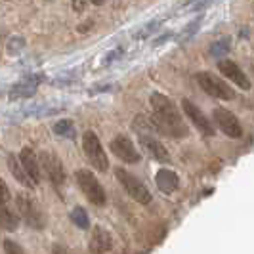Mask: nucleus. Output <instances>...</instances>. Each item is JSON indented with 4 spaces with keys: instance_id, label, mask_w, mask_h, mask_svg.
<instances>
[{
    "instance_id": "bb28decb",
    "label": "nucleus",
    "mask_w": 254,
    "mask_h": 254,
    "mask_svg": "<svg viewBox=\"0 0 254 254\" xmlns=\"http://www.w3.org/2000/svg\"><path fill=\"white\" fill-rule=\"evenodd\" d=\"M54 254H71L65 247H62V245H54Z\"/></svg>"
},
{
    "instance_id": "423d86ee",
    "label": "nucleus",
    "mask_w": 254,
    "mask_h": 254,
    "mask_svg": "<svg viewBox=\"0 0 254 254\" xmlns=\"http://www.w3.org/2000/svg\"><path fill=\"white\" fill-rule=\"evenodd\" d=\"M195 76H197L199 86H201L208 96L218 98V100H233V98H235L233 90L229 88L222 78L214 76L212 73H197Z\"/></svg>"
},
{
    "instance_id": "9d476101",
    "label": "nucleus",
    "mask_w": 254,
    "mask_h": 254,
    "mask_svg": "<svg viewBox=\"0 0 254 254\" xmlns=\"http://www.w3.org/2000/svg\"><path fill=\"white\" fill-rule=\"evenodd\" d=\"M182 109H184V113L190 117L191 123L199 128L204 136H212V134H214L212 123L204 117V113L197 107V105H195V103H191L190 100H182Z\"/></svg>"
},
{
    "instance_id": "f03ea898",
    "label": "nucleus",
    "mask_w": 254,
    "mask_h": 254,
    "mask_svg": "<svg viewBox=\"0 0 254 254\" xmlns=\"http://www.w3.org/2000/svg\"><path fill=\"white\" fill-rule=\"evenodd\" d=\"M15 204H17V210H19L21 218L33 229H42L46 226V220H44V214L40 210V204L37 203V199L31 193L19 191L15 195Z\"/></svg>"
},
{
    "instance_id": "6ab92c4d",
    "label": "nucleus",
    "mask_w": 254,
    "mask_h": 254,
    "mask_svg": "<svg viewBox=\"0 0 254 254\" xmlns=\"http://www.w3.org/2000/svg\"><path fill=\"white\" fill-rule=\"evenodd\" d=\"M54 132H56L58 136L75 138V125H73V121L64 119V121H60V123H56V125H54Z\"/></svg>"
},
{
    "instance_id": "a211bd4d",
    "label": "nucleus",
    "mask_w": 254,
    "mask_h": 254,
    "mask_svg": "<svg viewBox=\"0 0 254 254\" xmlns=\"http://www.w3.org/2000/svg\"><path fill=\"white\" fill-rule=\"evenodd\" d=\"M8 168H10V172L13 174V178L17 180V182H19L21 186H25V188H29V190L37 186V184H35V182L31 180V176H29V174L25 172V168L21 166V163H19L17 159L10 157V159H8Z\"/></svg>"
},
{
    "instance_id": "f3484780",
    "label": "nucleus",
    "mask_w": 254,
    "mask_h": 254,
    "mask_svg": "<svg viewBox=\"0 0 254 254\" xmlns=\"http://www.w3.org/2000/svg\"><path fill=\"white\" fill-rule=\"evenodd\" d=\"M37 84H38V78H25L21 82H17L12 90H10V96L12 100H17V98H29L37 92Z\"/></svg>"
},
{
    "instance_id": "cd10ccee",
    "label": "nucleus",
    "mask_w": 254,
    "mask_h": 254,
    "mask_svg": "<svg viewBox=\"0 0 254 254\" xmlns=\"http://www.w3.org/2000/svg\"><path fill=\"white\" fill-rule=\"evenodd\" d=\"M90 27H92V21H84L82 25H78V33H88Z\"/></svg>"
},
{
    "instance_id": "39448f33",
    "label": "nucleus",
    "mask_w": 254,
    "mask_h": 254,
    "mask_svg": "<svg viewBox=\"0 0 254 254\" xmlns=\"http://www.w3.org/2000/svg\"><path fill=\"white\" fill-rule=\"evenodd\" d=\"M82 149H84L88 161L92 163V166L96 170L105 172L109 168V161H107V155L103 151L102 141H100V138L94 132H84V136H82Z\"/></svg>"
},
{
    "instance_id": "c85d7f7f",
    "label": "nucleus",
    "mask_w": 254,
    "mask_h": 254,
    "mask_svg": "<svg viewBox=\"0 0 254 254\" xmlns=\"http://www.w3.org/2000/svg\"><path fill=\"white\" fill-rule=\"evenodd\" d=\"M90 2H92L94 6H102V4L105 2V0H90Z\"/></svg>"
},
{
    "instance_id": "6e6552de",
    "label": "nucleus",
    "mask_w": 254,
    "mask_h": 254,
    "mask_svg": "<svg viewBox=\"0 0 254 254\" xmlns=\"http://www.w3.org/2000/svg\"><path fill=\"white\" fill-rule=\"evenodd\" d=\"M111 151L121 159V161H125L128 165H136V163H140L141 155L140 151L136 149V145L132 143V140L125 136V134H119V136H115L113 141H111Z\"/></svg>"
},
{
    "instance_id": "dca6fc26",
    "label": "nucleus",
    "mask_w": 254,
    "mask_h": 254,
    "mask_svg": "<svg viewBox=\"0 0 254 254\" xmlns=\"http://www.w3.org/2000/svg\"><path fill=\"white\" fill-rule=\"evenodd\" d=\"M0 228H4L6 231H15L19 228L17 214H13V210L4 201H0Z\"/></svg>"
},
{
    "instance_id": "0eeeda50",
    "label": "nucleus",
    "mask_w": 254,
    "mask_h": 254,
    "mask_svg": "<svg viewBox=\"0 0 254 254\" xmlns=\"http://www.w3.org/2000/svg\"><path fill=\"white\" fill-rule=\"evenodd\" d=\"M40 166L44 168L46 176L50 180L56 188L64 186L65 184V168L64 163L60 161V157L52 151H44L40 155Z\"/></svg>"
},
{
    "instance_id": "2eb2a0df",
    "label": "nucleus",
    "mask_w": 254,
    "mask_h": 254,
    "mask_svg": "<svg viewBox=\"0 0 254 254\" xmlns=\"http://www.w3.org/2000/svg\"><path fill=\"white\" fill-rule=\"evenodd\" d=\"M155 182H157L159 190L165 191V193H172V191L178 188V184H180L178 174H176L174 170H166V168H163V170H159V172H157Z\"/></svg>"
},
{
    "instance_id": "f8f14e48",
    "label": "nucleus",
    "mask_w": 254,
    "mask_h": 254,
    "mask_svg": "<svg viewBox=\"0 0 254 254\" xmlns=\"http://www.w3.org/2000/svg\"><path fill=\"white\" fill-rule=\"evenodd\" d=\"M140 143H141V147H143V151L147 153L151 159L159 161V163H168V161H170V155H168V151H166V147L159 140L153 138L151 132H149V134L141 132Z\"/></svg>"
},
{
    "instance_id": "412c9836",
    "label": "nucleus",
    "mask_w": 254,
    "mask_h": 254,
    "mask_svg": "<svg viewBox=\"0 0 254 254\" xmlns=\"http://www.w3.org/2000/svg\"><path fill=\"white\" fill-rule=\"evenodd\" d=\"M229 50V40H218V42H214L212 44V48H210V52H212V56H222V54H226V52Z\"/></svg>"
},
{
    "instance_id": "4be33fe9",
    "label": "nucleus",
    "mask_w": 254,
    "mask_h": 254,
    "mask_svg": "<svg viewBox=\"0 0 254 254\" xmlns=\"http://www.w3.org/2000/svg\"><path fill=\"white\" fill-rule=\"evenodd\" d=\"M4 253L6 254H23V251H21V247H19L17 243L6 239V241H4Z\"/></svg>"
},
{
    "instance_id": "f257e3e1",
    "label": "nucleus",
    "mask_w": 254,
    "mask_h": 254,
    "mask_svg": "<svg viewBox=\"0 0 254 254\" xmlns=\"http://www.w3.org/2000/svg\"><path fill=\"white\" fill-rule=\"evenodd\" d=\"M149 103L153 109V125L157 128V132L172 136V138H186L190 134L186 123L182 121L178 107L174 105L170 98L155 92L149 98Z\"/></svg>"
},
{
    "instance_id": "1a4fd4ad",
    "label": "nucleus",
    "mask_w": 254,
    "mask_h": 254,
    "mask_svg": "<svg viewBox=\"0 0 254 254\" xmlns=\"http://www.w3.org/2000/svg\"><path fill=\"white\" fill-rule=\"evenodd\" d=\"M214 121H216L218 128L229 138H241L243 136V127L239 119L228 109H222V107L214 109Z\"/></svg>"
},
{
    "instance_id": "ddd939ff",
    "label": "nucleus",
    "mask_w": 254,
    "mask_h": 254,
    "mask_svg": "<svg viewBox=\"0 0 254 254\" xmlns=\"http://www.w3.org/2000/svg\"><path fill=\"white\" fill-rule=\"evenodd\" d=\"M19 163L25 168V172L31 176V180L38 184L40 182V157H37V153L33 151L31 147H23L19 153Z\"/></svg>"
},
{
    "instance_id": "9b49d317",
    "label": "nucleus",
    "mask_w": 254,
    "mask_h": 254,
    "mask_svg": "<svg viewBox=\"0 0 254 254\" xmlns=\"http://www.w3.org/2000/svg\"><path fill=\"white\" fill-rule=\"evenodd\" d=\"M218 69H220L222 75L228 76L229 80L235 82L239 88H243V90L251 88V80H249V76L243 73V69L235 64V62H231V60H220V62H218Z\"/></svg>"
},
{
    "instance_id": "7ed1b4c3",
    "label": "nucleus",
    "mask_w": 254,
    "mask_h": 254,
    "mask_svg": "<svg viewBox=\"0 0 254 254\" xmlns=\"http://www.w3.org/2000/svg\"><path fill=\"white\" fill-rule=\"evenodd\" d=\"M76 184H78L80 191L84 193V197L92 204H96V206H103L105 204V201H107L105 190H103L102 184L98 182V178L90 170H78L76 172Z\"/></svg>"
},
{
    "instance_id": "20e7f679",
    "label": "nucleus",
    "mask_w": 254,
    "mask_h": 254,
    "mask_svg": "<svg viewBox=\"0 0 254 254\" xmlns=\"http://www.w3.org/2000/svg\"><path fill=\"white\" fill-rule=\"evenodd\" d=\"M115 174H117V180L121 182V186L127 190V193L136 201V203H140V204L151 203V193L147 191V188H145L134 174H130L125 168H117Z\"/></svg>"
},
{
    "instance_id": "b1692460",
    "label": "nucleus",
    "mask_w": 254,
    "mask_h": 254,
    "mask_svg": "<svg viewBox=\"0 0 254 254\" xmlns=\"http://www.w3.org/2000/svg\"><path fill=\"white\" fill-rule=\"evenodd\" d=\"M10 197H12V193L8 190V186H6V182L0 178V201H10Z\"/></svg>"
},
{
    "instance_id": "aec40b11",
    "label": "nucleus",
    "mask_w": 254,
    "mask_h": 254,
    "mask_svg": "<svg viewBox=\"0 0 254 254\" xmlns=\"http://www.w3.org/2000/svg\"><path fill=\"white\" fill-rule=\"evenodd\" d=\"M71 218H73V224H75V226H78L80 229H88L90 228L88 214H86V210H84V208L76 206L75 210L71 212Z\"/></svg>"
},
{
    "instance_id": "a878e982",
    "label": "nucleus",
    "mask_w": 254,
    "mask_h": 254,
    "mask_svg": "<svg viewBox=\"0 0 254 254\" xmlns=\"http://www.w3.org/2000/svg\"><path fill=\"white\" fill-rule=\"evenodd\" d=\"M84 8H86V0H73V10L76 13L84 12Z\"/></svg>"
},
{
    "instance_id": "393cba45",
    "label": "nucleus",
    "mask_w": 254,
    "mask_h": 254,
    "mask_svg": "<svg viewBox=\"0 0 254 254\" xmlns=\"http://www.w3.org/2000/svg\"><path fill=\"white\" fill-rule=\"evenodd\" d=\"M161 25V21H153L151 25H147L145 29H143V33H140L138 35V38H143V37H147V35H151V33H155V29Z\"/></svg>"
},
{
    "instance_id": "5701e85b",
    "label": "nucleus",
    "mask_w": 254,
    "mask_h": 254,
    "mask_svg": "<svg viewBox=\"0 0 254 254\" xmlns=\"http://www.w3.org/2000/svg\"><path fill=\"white\" fill-rule=\"evenodd\" d=\"M23 44H25L23 38H12V40L8 42V52H10V54H17V52L23 48Z\"/></svg>"
},
{
    "instance_id": "4468645a",
    "label": "nucleus",
    "mask_w": 254,
    "mask_h": 254,
    "mask_svg": "<svg viewBox=\"0 0 254 254\" xmlns=\"http://www.w3.org/2000/svg\"><path fill=\"white\" fill-rule=\"evenodd\" d=\"M113 247L111 241V235L102 228V226H96L92 229V237H90V251L94 254H103L109 253Z\"/></svg>"
}]
</instances>
